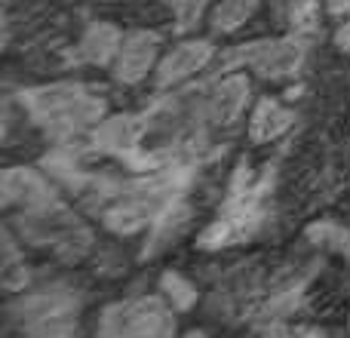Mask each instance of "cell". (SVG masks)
I'll use <instances>...</instances> for the list:
<instances>
[{
  "label": "cell",
  "mask_w": 350,
  "mask_h": 338,
  "mask_svg": "<svg viewBox=\"0 0 350 338\" xmlns=\"http://www.w3.org/2000/svg\"><path fill=\"white\" fill-rule=\"evenodd\" d=\"M163 289H170L172 304H178V308H191L193 298H197L193 286H191V283H185V280H181L178 274H166V277H163Z\"/></svg>",
  "instance_id": "13"
},
{
  "label": "cell",
  "mask_w": 350,
  "mask_h": 338,
  "mask_svg": "<svg viewBox=\"0 0 350 338\" xmlns=\"http://www.w3.org/2000/svg\"><path fill=\"white\" fill-rule=\"evenodd\" d=\"M123 31L111 22H96L83 31L80 37L77 49H74V59L86 62V65H114L117 53H120V43H123Z\"/></svg>",
  "instance_id": "9"
},
{
  "label": "cell",
  "mask_w": 350,
  "mask_h": 338,
  "mask_svg": "<svg viewBox=\"0 0 350 338\" xmlns=\"http://www.w3.org/2000/svg\"><path fill=\"white\" fill-rule=\"evenodd\" d=\"M160 47H163V40H160L157 31H145V28L129 31L120 43V53H117L114 65H111L114 80L126 86L142 83L151 71H157L160 59H163Z\"/></svg>",
  "instance_id": "5"
},
{
  "label": "cell",
  "mask_w": 350,
  "mask_h": 338,
  "mask_svg": "<svg viewBox=\"0 0 350 338\" xmlns=\"http://www.w3.org/2000/svg\"><path fill=\"white\" fill-rule=\"evenodd\" d=\"M185 338H206V333H187Z\"/></svg>",
  "instance_id": "17"
},
{
  "label": "cell",
  "mask_w": 350,
  "mask_h": 338,
  "mask_svg": "<svg viewBox=\"0 0 350 338\" xmlns=\"http://www.w3.org/2000/svg\"><path fill=\"white\" fill-rule=\"evenodd\" d=\"M249 92H252V86H249L246 74H228V77H221L209 90V96H206V117L215 127L237 123L249 105Z\"/></svg>",
  "instance_id": "8"
},
{
  "label": "cell",
  "mask_w": 350,
  "mask_h": 338,
  "mask_svg": "<svg viewBox=\"0 0 350 338\" xmlns=\"http://www.w3.org/2000/svg\"><path fill=\"white\" fill-rule=\"evenodd\" d=\"M12 314L34 338H71L77 323V304L62 292H40L16 304Z\"/></svg>",
  "instance_id": "4"
},
{
  "label": "cell",
  "mask_w": 350,
  "mask_h": 338,
  "mask_svg": "<svg viewBox=\"0 0 350 338\" xmlns=\"http://www.w3.org/2000/svg\"><path fill=\"white\" fill-rule=\"evenodd\" d=\"M261 6V0H218L215 6H212V31H218V34H230V31H237L240 25H246L249 18L255 16V10Z\"/></svg>",
  "instance_id": "12"
},
{
  "label": "cell",
  "mask_w": 350,
  "mask_h": 338,
  "mask_svg": "<svg viewBox=\"0 0 350 338\" xmlns=\"http://www.w3.org/2000/svg\"><path fill=\"white\" fill-rule=\"evenodd\" d=\"M25 108L53 139H71L105 120V102L83 83H49L22 96Z\"/></svg>",
  "instance_id": "1"
},
{
  "label": "cell",
  "mask_w": 350,
  "mask_h": 338,
  "mask_svg": "<svg viewBox=\"0 0 350 338\" xmlns=\"http://www.w3.org/2000/svg\"><path fill=\"white\" fill-rule=\"evenodd\" d=\"M265 338H320L317 333H304V329H271Z\"/></svg>",
  "instance_id": "15"
},
{
  "label": "cell",
  "mask_w": 350,
  "mask_h": 338,
  "mask_svg": "<svg viewBox=\"0 0 350 338\" xmlns=\"http://www.w3.org/2000/svg\"><path fill=\"white\" fill-rule=\"evenodd\" d=\"M304 43L295 37H267V40H252L234 53V65L249 68L252 74L265 80H283L298 74L304 65Z\"/></svg>",
  "instance_id": "3"
},
{
  "label": "cell",
  "mask_w": 350,
  "mask_h": 338,
  "mask_svg": "<svg viewBox=\"0 0 350 338\" xmlns=\"http://www.w3.org/2000/svg\"><path fill=\"white\" fill-rule=\"evenodd\" d=\"M212 59H215V47H212V40H206V37L181 40V43H175L163 59H160L157 71H154V83H157L160 90L181 86L185 80H191L193 74L203 71Z\"/></svg>",
  "instance_id": "6"
},
{
  "label": "cell",
  "mask_w": 350,
  "mask_h": 338,
  "mask_svg": "<svg viewBox=\"0 0 350 338\" xmlns=\"http://www.w3.org/2000/svg\"><path fill=\"white\" fill-rule=\"evenodd\" d=\"M142 133H145V123L133 114H117V117H105L96 129H92V142L102 151H129V148L139 145Z\"/></svg>",
  "instance_id": "10"
},
{
  "label": "cell",
  "mask_w": 350,
  "mask_h": 338,
  "mask_svg": "<svg viewBox=\"0 0 350 338\" xmlns=\"http://www.w3.org/2000/svg\"><path fill=\"white\" fill-rule=\"evenodd\" d=\"M3 200L6 206H18L22 212H40L55 203L53 185L31 166H10L3 172Z\"/></svg>",
  "instance_id": "7"
},
{
  "label": "cell",
  "mask_w": 350,
  "mask_h": 338,
  "mask_svg": "<svg viewBox=\"0 0 350 338\" xmlns=\"http://www.w3.org/2000/svg\"><path fill=\"white\" fill-rule=\"evenodd\" d=\"M102 338H172L175 320L160 298H129L105 311L98 323Z\"/></svg>",
  "instance_id": "2"
},
{
  "label": "cell",
  "mask_w": 350,
  "mask_h": 338,
  "mask_svg": "<svg viewBox=\"0 0 350 338\" xmlns=\"http://www.w3.org/2000/svg\"><path fill=\"white\" fill-rule=\"evenodd\" d=\"M105 3H111V0H105Z\"/></svg>",
  "instance_id": "18"
},
{
  "label": "cell",
  "mask_w": 350,
  "mask_h": 338,
  "mask_svg": "<svg viewBox=\"0 0 350 338\" xmlns=\"http://www.w3.org/2000/svg\"><path fill=\"white\" fill-rule=\"evenodd\" d=\"M295 114L286 105H280L277 99H261L249 114V139L252 142H273L292 127Z\"/></svg>",
  "instance_id": "11"
},
{
  "label": "cell",
  "mask_w": 350,
  "mask_h": 338,
  "mask_svg": "<svg viewBox=\"0 0 350 338\" xmlns=\"http://www.w3.org/2000/svg\"><path fill=\"white\" fill-rule=\"evenodd\" d=\"M212 0H175V12H178V28H193L197 18Z\"/></svg>",
  "instance_id": "14"
},
{
  "label": "cell",
  "mask_w": 350,
  "mask_h": 338,
  "mask_svg": "<svg viewBox=\"0 0 350 338\" xmlns=\"http://www.w3.org/2000/svg\"><path fill=\"white\" fill-rule=\"evenodd\" d=\"M338 43H341V49H350V18L345 25H341V31H338Z\"/></svg>",
  "instance_id": "16"
}]
</instances>
